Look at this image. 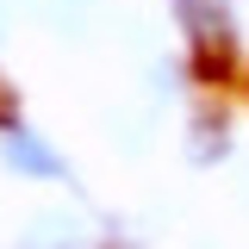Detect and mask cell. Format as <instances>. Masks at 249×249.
<instances>
[{"label": "cell", "mask_w": 249, "mask_h": 249, "mask_svg": "<svg viewBox=\"0 0 249 249\" xmlns=\"http://www.w3.org/2000/svg\"><path fill=\"white\" fill-rule=\"evenodd\" d=\"M6 162H13V168H25V175H37V181H50V175H56V156L44 150L31 131H13V137H6Z\"/></svg>", "instance_id": "6da1fadb"}, {"label": "cell", "mask_w": 249, "mask_h": 249, "mask_svg": "<svg viewBox=\"0 0 249 249\" xmlns=\"http://www.w3.org/2000/svg\"><path fill=\"white\" fill-rule=\"evenodd\" d=\"M181 13L193 19V37L199 44H224V6H212V0H181Z\"/></svg>", "instance_id": "7a4b0ae2"}]
</instances>
